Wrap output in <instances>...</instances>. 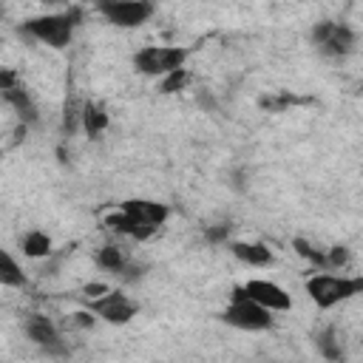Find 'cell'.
<instances>
[{
	"instance_id": "cell-1",
	"label": "cell",
	"mask_w": 363,
	"mask_h": 363,
	"mask_svg": "<svg viewBox=\"0 0 363 363\" xmlns=\"http://www.w3.org/2000/svg\"><path fill=\"white\" fill-rule=\"evenodd\" d=\"M82 20V11L79 9H68V11H57V14H40V17H31L26 23H20V34L48 45V48H65L71 45L74 40V31Z\"/></svg>"
},
{
	"instance_id": "cell-2",
	"label": "cell",
	"mask_w": 363,
	"mask_h": 363,
	"mask_svg": "<svg viewBox=\"0 0 363 363\" xmlns=\"http://www.w3.org/2000/svg\"><path fill=\"white\" fill-rule=\"evenodd\" d=\"M360 292H363V278L332 275V272H315L312 278H306V295L318 309H332Z\"/></svg>"
},
{
	"instance_id": "cell-3",
	"label": "cell",
	"mask_w": 363,
	"mask_h": 363,
	"mask_svg": "<svg viewBox=\"0 0 363 363\" xmlns=\"http://www.w3.org/2000/svg\"><path fill=\"white\" fill-rule=\"evenodd\" d=\"M221 320L241 332H267L272 326V312L264 309L261 303H255L252 298H247L241 292V286H235L227 309L221 312Z\"/></svg>"
},
{
	"instance_id": "cell-4",
	"label": "cell",
	"mask_w": 363,
	"mask_h": 363,
	"mask_svg": "<svg viewBox=\"0 0 363 363\" xmlns=\"http://www.w3.org/2000/svg\"><path fill=\"white\" fill-rule=\"evenodd\" d=\"M187 60V48L182 45H145L133 54V68L145 77H164L173 68H182Z\"/></svg>"
},
{
	"instance_id": "cell-5",
	"label": "cell",
	"mask_w": 363,
	"mask_h": 363,
	"mask_svg": "<svg viewBox=\"0 0 363 363\" xmlns=\"http://www.w3.org/2000/svg\"><path fill=\"white\" fill-rule=\"evenodd\" d=\"M96 11L116 28H139L153 17L156 6L153 0H96Z\"/></svg>"
},
{
	"instance_id": "cell-6",
	"label": "cell",
	"mask_w": 363,
	"mask_h": 363,
	"mask_svg": "<svg viewBox=\"0 0 363 363\" xmlns=\"http://www.w3.org/2000/svg\"><path fill=\"white\" fill-rule=\"evenodd\" d=\"M312 43L326 57H349L354 51V45H357V34L346 23L323 20V23H318L312 28Z\"/></svg>"
},
{
	"instance_id": "cell-7",
	"label": "cell",
	"mask_w": 363,
	"mask_h": 363,
	"mask_svg": "<svg viewBox=\"0 0 363 363\" xmlns=\"http://www.w3.org/2000/svg\"><path fill=\"white\" fill-rule=\"evenodd\" d=\"M88 309H91V315H96L99 320L113 323V326H125V323L139 312V306H136L125 292H113V289H108V292L91 298V301H88Z\"/></svg>"
},
{
	"instance_id": "cell-8",
	"label": "cell",
	"mask_w": 363,
	"mask_h": 363,
	"mask_svg": "<svg viewBox=\"0 0 363 363\" xmlns=\"http://www.w3.org/2000/svg\"><path fill=\"white\" fill-rule=\"evenodd\" d=\"M241 292L247 298H252L255 303H261L264 309H269V312H286L292 306V295L284 286H278L272 281H264V278H250L241 286Z\"/></svg>"
},
{
	"instance_id": "cell-9",
	"label": "cell",
	"mask_w": 363,
	"mask_h": 363,
	"mask_svg": "<svg viewBox=\"0 0 363 363\" xmlns=\"http://www.w3.org/2000/svg\"><path fill=\"white\" fill-rule=\"evenodd\" d=\"M26 335H28V340L34 343V346H40L43 352H48V354H65V343H62V335H60V329L54 326V320L51 318H45V315H40V312H34V315H28L26 318Z\"/></svg>"
},
{
	"instance_id": "cell-10",
	"label": "cell",
	"mask_w": 363,
	"mask_h": 363,
	"mask_svg": "<svg viewBox=\"0 0 363 363\" xmlns=\"http://www.w3.org/2000/svg\"><path fill=\"white\" fill-rule=\"evenodd\" d=\"M119 210H125V213L133 216L136 221L150 224V227H156V230H159V227L167 221V216H170L167 204H162V201H150V199H128V201H122Z\"/></svg>"
},
{
	"instance_id": "cell-11",
	"label": "cell",
	"mask_w": 363,
	"mask_h": 363,
	"mask_svg": "<svg viewBox=\"0 0 363 363\" xmlns=\"http://www.w3.org/2000/svg\"><path fill=\"white\" fill-rule=\"evenodd\" d=\"M0 96L14 108V113H17V119H20V125H26V128H34L37 122H40V108H37V102L31 99V94L23 88V85H17V88H9V91H0Z\"/></svg>"
},
{
	"instance_id": "cell-12",
	"label": "cell",
	"mask_w": 363,
	"mask_h": 363,
	"mask_svg": "<svg viewBox=\"0 0 363 363\" xmlns=\"http://www.w3.org/2000/svg\"><path fill=\"white\" fill-rule=\"evenodd\" d=\"M230 252H233V258H238L247 267H269L272 264V250L264 241H233Z\"/></svg>"
},
{
	"instance_id": "cell-13",
	"label": "cell",
	"mask_w": 363,
	"mask_h": 363,
	"mask_svg": "<svg viewBox=\"0 0 363 363\" xmlns=\"http://www.w3.org/2000/svg\"><path fill=\"white\" fill-rule=\"evenodd\" d=\"M105 224H108L113 233H122V235H128V238H136V241H147V238L156 233V227L136 221V218H133V216H128L125 210H119V213L108 216V218H105Z\"/></svg>"
},
{
	"instance_id": "cell-14",
	"label": "cell",
	"mask_w": 363,
	"mask_h": 363,
	"mask_svg": "<svg viewBox=\"0 0 363 363\" xmlns=\"http://www.w3.org/2000/svg\"><path fill=\"white\" fill-rule=\"evenodd\" d=\"M108 125H111V116H108V111H105L99 102H85V105L79 108V128H82L91 139H99V136L108 130Z\"/></svg>"
},
{
	"instance_id": "cell-15",
	"label": "cell",
	"mask_w": 363,
	"mask_h": 363,
	"mask_svg": "<svg viewBox=\"0 0 363 363\" xmlns=\"http://www.w3.org/2000/svg\"><path fill=\"white\" fill-rule=\"evenodd\" d=\"M0 286H11V289H17V286H26V272H23V267L14 261V255L9 252V250H3L0 247Z\"/></svg>"
},
{
	"instance_id": "cell-16",
	"label": "cell",
	"mask_w": 363,
	"mask_h": 363,
	"mask_svg": "<svg viewBox=\"0 0 363 363\" xmlns=\"http://www.w3.org/2000/svg\"><path fill=\"white\" fill-rule=\"evenodd\" d=\"M20 247H23V255H28V258H45L51 252V238L43 230H28L20 238Z\"/></svg>"
},
{
	"instance_id": "cell-17",
	"label": "cell",
	"mask_w": 363,
	"mask_h": 363,
	"mask_svg": "<svg viewBox=\"0 0 363 363\" xmlns=\"http://www.w3.org/2000/svg\"><path fill=\"white\" fill-rule=\"evenodd\" d=\"M96 264H99L102 269L119 275V272L128 267V255L122 252V247H116V244H105V247L96 250Z\"/></svg>"
},
{
	"instance_id": "cell-18",
	"label": "cell",
	"mask_w": 363,
	"mask_h": 363,
	"mask_svg": "<svg viewBox=\"0 0 363 363\" xmlns=\"http://www.w3.org/2000/svg\"><path fill=\"white\" fill-rule=\"evenodd\" d=\"M187 79H190V74H187L184 65L182 68H173L164 77H159V94H176V91H182L187 85Z\"/></svg>"
},
{
	"instance_id": "cell-19",
	"label": "cell",
	"mask_w": 363,
	"mask_h": 363,
	"mask_svg": "<svg viewBox=\"0 0 363 363\" xmlns=\"http://www.w3.org/2000/svg\"><path fill=\"white\" fill-rule=\"evenodd\" d=\"M318 349L326 360H340V346L335 343V329H323L318 335Z\"/></svg>"
},
{
	"instance_id": "cell-20",
	"label": "cell",
	"mask_w": 363,
	"mask_h": 363,
	"mask_svg": "<svg viewBox=\"0 0 363 363\" xmlns=\"http://www.w3.org/2000/svg\"><path fill=\"white\" fill-rule=\"evenodd\" d=\"M295 250L306 258V261H312V264H318V267H326V261H323V252H318V250H312L303 238H295Z\"/></svg>"
},
{
	"instance_id": "cell-21",
	"label": "cell",
	"mask_w": 363,
	"mask_h": 363,
	"mask_svg": "<svg viewBox=\"0 0 363 363\" xmlns=\"http://www.w3.org/2000/svg\"><path fill=\"white\" fill-rule=\"evenodd\" d=\"M323 261H326V267H343L349 261V250L346 247H332L329 252H323Z\"/></svg>"
},
{
	"instance_id": "cell-22",
	"label": "cell",
	"mask_w": 363,
	"mask_h": 363,
	"mask_svg": "<svg viewBox=\"0 0 363 363\" xmlns=\"http://www.w3.org/2000/svg\"><path fill=\"white\" fill-rule=\"evenodd\" d=\"M20 85V77L14 68H0V91H9V88H17Z\"/></svg>"
},
{
	"instance_id": "cell-23",
	"label": "cell",
	"mask_w": 363,
	"mask_h": 363,
	"mask_svg": "<svg viewBox=\"0 0 363 363\" xmlns=\"http://www.w3.org/2000/svg\"><path fill=\"white\" fill-rule=\"evenodd\" d=\"M77 122H79V111H77L74 105H68V108H65V119H62V128H65V133H71V130L77 128Z\"/></svg>"
},
{
	"instance_id": "cell-24",
	"label": "cell",
	"mask_w": 363,
	"mask_h": 363,
	"mask_svg": "<svg viewBox=\"0 0 363 363\" xmlns=\"http://www.w3.org/2000/svg\"><path fill=\"white\" fill-rule=\"evenodd\" d=\"M230 235V224H216L213 230H207V238L210 241H221V238H227Z\"/></svg>"
},
{
	"instance_id": "cell-25",
	"label": "cell",
	"mask_w": 363,
	"mask_h": 363,
	"mask_svg": "<svg viewBox=\"0 0 363 363\" xmlns=\"http://www.w3.org/2000/svg\"><path fill=\"white\" fill-rule=\"evenodd\" d=\"M88 298H96V295H102V292H108V286L105 284H88L85 289H82Z\"/></svg>"
},
{
	"instance_id": "cell-26",
	"label": "cell",
	"mask_w": 363,
	"mask_h": 363,
	"mask_svg": "<svg viewBox=\"0 0 363 363\" xmlns=\"http://www.w3.org/2000/svg\"><path fill=\"white\" fill-rule=\"evenodd\" d=\"M74 320H77L79 326H94V318H91V309H88V312H77V315H74Z\"/></svg>"
}]
</instances>
